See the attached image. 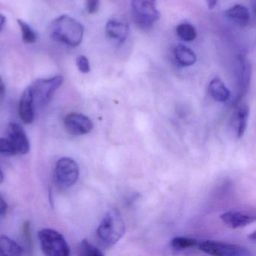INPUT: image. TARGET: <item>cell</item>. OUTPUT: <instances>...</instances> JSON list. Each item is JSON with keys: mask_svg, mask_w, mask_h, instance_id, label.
Segmentation results:
<instances>
[{"mask_svg": "<svg viewBox=\"0 0 256 256\" xmlns=\"http://www.w3.org/2000/svg\"><path fill=\"white\" fill-rule=\"evenodd\" d=\"M49 30L54 40L72 48L80 46L84 35L83 25L67 14L55 18L50 24Z\"/></svg>", "mask_w": 256, "mask_h": 256, "instance_id": "obj_1", "label": "cell"}, {"mask_svg": "<svg viewBox=\"0 0 256 256\" xmlns=\"http://www.w3.org/2000/svg\"><path fill=\"white\" fill-rule=\"evenodd\" d=\"M125 222L116 208L109 210L97 228V238L104 246L110 247L120 240L125 233Z\"/></svg>", "mask_w": 256, "mask_h": 256, "instance_id": "obj_2", "label": "cell"}, {"mask_svg": "<svg viewBox=\"0 0 256 256\" xmlns=\"http://www.w3.org/2000/svg\"><path fill=\"white\" fill-rule=\"evenodd\" d=\"M38 236L42 250L46 256H70V246L64 236L59 232L53 229L44 228L38 232Z\"/></svg>", "mask_w": 256, "mask_h": 256, "instance_id": "obj_3", "label": "cell"}, {"mask_svg": "<svg viewBox=\"0 0 256 256\" xmlns=\"http://www.w3.org/2000/svg\"><path fill=\"white\" fill-rule=\"evenodd\" d=\"M134 22L142 29H150L160 18L156 0H132Z\"/></svg>", "mask_w": 256, "mask_h": 256, "instance_id": "obj_4", "label": "cell"}, {"mask_svg": "<svg viewBox=\"0 0 256 256\" xmlns=\"http://www.w3.org/2000/svg\"><path fill=\"white\" fill-rule=\"evenodd\" d=\"M62 83L64 77L61 76L36 80L30 86L32 90L34 104H38L40 107L47 106Z\"/></svg>", "mask_w": 256, "mask_h": 256, "instance_id": "obj_5", "label": "cell"}, {"mask_svg": "<svg viewBox=\"0 0 256 256\" xmlns=\"http://www.w3.org/2000/svg\"><path fill=\"white\" fill-rule=\"evenodd\" d=\"M79 166L70 157H64L58 160L54 170V178L58 185L68 188L76 184L79 178Z\"/></svg>", "mask_w": 256, "mask_h": 256, "instance_id": "obj_6", "label": "cell"}, {"mask_svg": "<svg viewBox=\"0 0 256 256\" xmlns=\"http://www.w3.org/2000/svg\"><path fill=\"white\" fill-rule=\"evenodd\" d=\"M198 247L200 251L212 256H250L251 252L245 247L220 241L204 240L198 242Z\"/></svg>", "mask_w": 256, "mask_h": 256, "instance_id": "obj_7", "label": "cell"}, {"mask_svg": "<svg viewBox=\"0 0 256 256\" xmlns=\"http://www.w3.org/2000/svg\"><path fill=\"white\" fill-rule=\"evenodd\" d=\"M64 126L70 134L76 136L88 134L94 128V122L88 116L76 112L65 116Z\"/></svg>", "mask_w": 256, "mask_h": 256, "instance_id": "obj_8", "label": "cell"}, {"mask_svg": "<svg viewBox=\"0 0 256 256\" xmlns=\"http://www.w3.org/2000/svg\"><path fill=\"white\" fill-rule=\"evenodd\" d=\"M8 138L14 145L18 154L25 155L30 149L29 139L24 128L18 124H10L8 128Z\"/></svg>", "mask_w": 256, "mask_h": 256, "instance_id": "obj_9", "label": "cell"}, {"mask_svg": "<svg viewBox=\"0 0 256 256\" xmlns=\"http://www.w3.org/2000/svg\"><path fill=\"white\" fill-rule=\"evenodd\" d=\"M19 114L24 124L30 125L34 120V102L30 88L25 89L19 102Z\"/></svg>", "mask_w": 256, "mask_h": 256, "instance_id": "obj_10", "label": "cell"}, {"mask_svg": "<svg viewBox=\"0 0 256 256\" xmlns=\"http://www.w3.org/2000/svg\"><path fill=\"white\" fill-rule=\"evenodd\" d=\"M221 218L226 226L232 228L245 227L256 221L254 215L238 211L224 212L221 216Z\"/></svg>", "mask_w": 256, "mask_h": 256, "instance_id": "obj_11", "label": "cell"}, {"mask_svg": "<svg viewBox=\"0 0 256 256\" xmlns=\"http://www.w3.org/2000/svg\"><path fill=\"white\" fill-rule=\"evenodd\" d=\"M106 34L109 38L124 43L126 40L130 32V26L126 22L119 19H112L108 22L106 28Z\"/></svg>", "mask_w": 256, "mask_h": 256, "instance_id": "obj_12", "label": "cell"}, {"mask_svg": "<svg viewBox=\"0 0 256 256\" xmlns=\"http://www.w3.org/2000/svg\"><path fill=\"white\" fill-rule=\"evenodd\" d=\"M224 17L236 26L244 28L248 25L250 14L248 8L242 5H235L226 10Z\"/></svg>", "mask_w": 256, "mask_h": 256, "instance_id": "obj_13", "label": "cell"}, {"mask_svg": "<svg viewBox=\"0 0 256 256\" xmlns=\"http://www.w3.org/2000/svg\"><path fill=\"white\" fill-rule=\"evenodd\" d=\"M248 106L246 103H240L235 110L234 121L235 131L238 138H241L245 133L248 118Z\"/></svg>", "mask_w": 256, "mask_h": 256, "instance_id": "obj_14", "label": "cell"}, {"mask_svg": "<svg viewBox=\"0 0 256 256\" xmlns=\"http://www.w3.org/2000/svg\"><path fill=\"white\" fill-rule=\"evenodd\" d=\"M208 90L210 96L218 102H226L230 98V91L226 88L224 82L218 78L210 82Z\"/></svg>", "mask_w": 256, "mask_h": 256, "instance_id": "obj_15", "label": "cell"}, {"mask_svg": "<svg viewBox=\"0 0 256 256\" xmlns=\"http://www.w3.org/2000/svg\"><path fill=\"white\" fill-rule=\"evenodd\" d=\"M174 53L175 59L182 66H191L194 65L197 60L196 54L192 52V50L182 44L176 46Z\"/></svg>", "mask_w": 256, "mask_h": 256, "instance_id": "obj_16", "label": "cell"}, {"mask_svg": "<svg viewBox=\"0 0 256 256\" xmlns=\"http://www.w3.org/2000/svg\"><path fill=\"white\" fill-rule=\"evenodd\" d=\"M23 254V248L14 240L7 236H0V254L18 256Z\"/></svg>", "mask_w": 256, "mask_h": 256, "instance_id": "obj_17", "label": "cell"}, {"mask_svg": "<svg viewBox=\"0 0 256 256\" xmlns=\"http://www.w3.org/2000/svg\"><path fill=\"white\" fill-rule=\"evenodd\" d=\"M238 74L240 77V83L242 90H245L250 82V65L245 56L240 55L238 58Z\"/></svg>", "mask_w": 256, "mask_h": 256, "instance_id": "obj_18", "label": "cell"}, {"mask_svg": "<svg viewBox=\"0 0 256 256\" xmlns=\"http://www.w3.org/2000/svg\"><path fill=\"white\" fill-rule=\"evenodd\" d=\"M176 32L178 37L182 41L192 42L197 37L196 28L190 24L184 23L178 25Z\"/></svg>", "mask_w": 256, "mask_h": 256, "instance_id": "obj_19", "label": "cell"}, {"mask_svg": "<svg viewBox=\"0 0 256 256\" xmlns=\"http://www.w3.org/2000/svg\"><path fill=\"white\" fill-rule=\"evenodd\" d=\"M18 24L22 30V40L26 44H34L37 40V35L35 31L26 22L22 19H18Z\"/></svg>", "mask_w": 256, "mask_h": 256, "instance_id": "obj_20", "label": "cell"}, {"mask_svg": "<svg viewBox=\"0 0 256 256\" xmlns=\"http://www.w3.org/2000/svg\"><path fill=\"white\" fill-rule=\"evenodd\" d=\"M198 244V241L193 238H187V236H175L170 241V244L176 250H185V248H192L196 246Z\"/></svg>", "mask_w": 256, "mask_h": 256, "instance_id": "obj_21", "label": "cell"}, {"mask_svg": "<svg viewBox=\"0 0 256 256\" xmlns=\"http://www.w3.org/2000/svg\"><path fill=\"white\" fill-rule=\"evenodd\" d=\"M80 251L83 256H102L100 248L89 242L88 240H83L80 244Z\"/></svg>", "mask_w": 256, "mask_h": 256, "instance_id": "obj_22", "label": "cell"}, {"mask_svg": "<svg viewBox=\"0 0 256 256\" xmlns=\"http://www.w3.org/2000/svg\"><path fill=\"white\" fill-rule=\"evenodd\" d=\"M17 154V151L10 138H0V154L1 155L11 156Z\"/></svg>", "mask_w": 256, "mask_h": 256, "instance_id": "obj_23", "label": "cell"}, {"mask_svg": "<svg viewBox=\"0 0 256 256\" xmlns=\"http://www.w3.org/2000/svg\"><path fill=\"white\" fill-rule=\"evenodd\" d=\"M76 66H77L78 70L83 74H88L90 72V64L89 60L84 55H80L76 58Z\"/></svg>", "mask_w": 256, "mask_h": 256, "instance_id": "obj_24", "label": "cell"}, {"mask_svg": "<svg viewBox=\"0 0 256 256\" xmlns=\"http://www.w3.org/2000/svg\"><path fill=\"white\" fill-rule=\"evenodd\" d=\"M86 10L88 14H96L100 10V0H86Z\"/></svg>", "mask_w": 256, "mask_h": 256, "instance_id": "obj_25", "label": "cell"}, {"mask_svg": "<svg viewBox=\"0 0 256 256\" xmlns=\"http://www.w3.org/2000/svg\"><path fill=\"white\" fill-rule=\"evenodd\" d=\"M7 209H8V205L2 196H0V216H2L6 212Z\"/></svg>", "mask_w": 256, "mask_h": 256, "instance_id": "obj_26", "label": "cell"}, {"mask_svg": "<svg viewBox=\"0 0 256 256\" xmlns=\"http://www.w3.org/2000/svg\"><path fill=\"white\" fill-rule=\"evenodd\" d=\"M6 96V86L2 78L0 76V102L4 101Z\"/></svg>", "mask_w": 256, "mask_h": 256, "instance_id": "obj_27", "label": "cell"}, {"mask_svg": "<svg viewBox=\"0 0 256 256\" xmlns=\"http://www.w3.org/2000/svg\"><path fill=\"white\" fill-rule=\"evenodd\" d=\"M208 8L209 10H214L217 4V0H205Z\"/></svg>", "mask_w": 256, "mask_h": 256, "instance_id": "obj_28", "label": "cell"}, {"mask_svg": "<svg viewBox=\"0 0 256 256\" xmlns=\"http://www.w3.org/2000/svg\"><path fill=\"white\" fill-rule=\"evenodd\" d=\"M6 23V18L4 14L0 13V31H2Z\"/></svg>", "mask_w": 256, "mask_h": 256, "instance_id": "obj_29", "label": "cell"}, {"mask_svg": "<svg viewBox=\"0 0 256 256\" xmlns=\"http://www.w3.org/2000/svg\"><path fill=\"white\" fill-rule=\"evenodd\" d=\"M248 238H250V239L252 240H256V232H252V234H251L248 236Z\"/></svg>", "mask_w": 256, "mask_h": 256, "instance_id": "obj_30", "label": "cell"}, {"mask_svg": "<svg viewBox=\"0 0 256 256\" xmlns=\"http://www.w3.org/2000/svg\"><path fill=\"white\" fill-rule=\"evenodd\" d=\"M4 174H2V170H1V168H0V184H2V181H4Z\"/></svg>", "mask_w": 256, "mask_h": 256, "instance_id": "obj_31", "label": "cell"}]
</instances>
